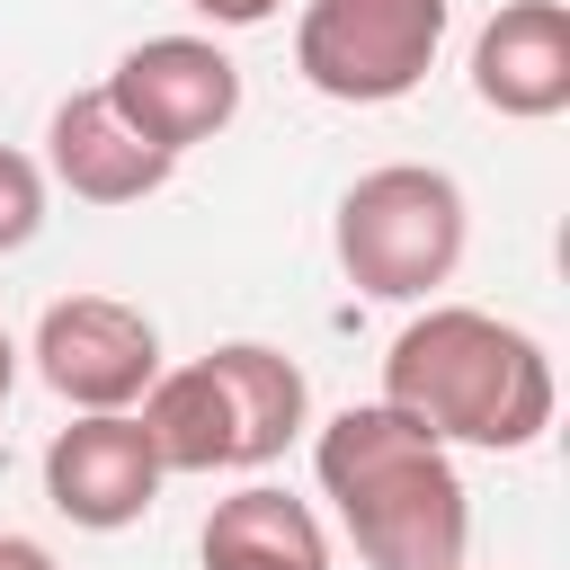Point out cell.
Returning a JSON list of instances; mask_svg holds the SVG:
<instances>
[{
    "instance_id": "2e32d148",
    "label": "cell",
    "mask_w": 570,
    "mask_h": 570,
    "mask_svg": "<svg viewBox=\"0 0 570 570\" xmlns=\"http://www.w3.org/2000/svg\"><path fill=\"white\" fill-rule=\"evenodd\" d=\"M9 383H18V347H9V330H0V401H9Z\"/></svg>"
},
{
    "instance_id": "30bf717a",
    "label": "cell",
    "mask_w": 570,
    "mask_h": 570,
    "mask_svg": "<svg viewBox=\"0 0 570 570\" xmlns=\"http://www.w3.org/2000/svg\"><path fill=\"white\" fill-rule=\"evenodd\" d=\"M205 374H214L223 419H232V463H276V454L303 436V419H312V383H303V365H294L285 347H267V338H232V347L205 356Z\"/></svg>"
},
{
    "instance_id": "9a60e30c",
    "label": "cell",
    "mask_w": 570,
    "mask_h": 570,
    "mask_svg": "<svg viewBox=\"0 0 570 570\" xmlns=\"http://www.w3.org/2000/svg\"><path fill=\"white\" fill-rule=\"evenodd\" d=\"M0 570H53V552H45L36 534H9V525H0Z\"/></svg>"
},
{
    "instance_id": "3957f363",
    "label": "cell",
    "mask_w": 570,
    "mask_h": 570,
    "mask_svg": "<svg viewBox=\"0 0 570 570\" xmlns=\"http://www.w3.org/2000/svg\"><path fill=\"white\" fill-rule=\"evenodd\" d=\"M472 249V205L428 160H383L338 196V267L374 303H428Z\"/></svg>"
},
{
    "instance_id": "5bb4252c",
    "label": "cell",
    "mask_w": 570,
    "mask_h": 570,
    "mask_svg": "<svg viewBox=\"0 0 570 570\" xmlns=\"http://www.w3.org/2000/svg\"><path fill=\"white\" fill-rule=\"evenodd\" d=\"M196 18H214V27H267L285 0H187Z\"/></svg>"
},
{
    "instance_id": "7a4b0ae2",
    "label": "cell",
    "mask_w": 570,
    "mask_h": 570,
    "mask_svg": "<svg viewBox=\"0 0 570 570\" xmlns=\"http://www.w3.org/2000/svg\"><path fill=\"white\" fill-rule=\"evenodd\" d=\"M383 401L401 419H419L436 445L517 454L552 428V356L534 330H517L499 312L428 303L383 356Z\"/></svg>"
},
{
    "instance_id": "277c9868",
    "label": "cell",
    "mask_w": 570,
    "mask_h": 570,
    "mask_svg": "<svg viewBox=\"0 0 570 570\" xmlns=\"http://www.w3.org/2000/svg\"><path fill=\"white\" fill-rule=\"evenodd\" d=\"M445 27H454L445 0H303L294 71L338 107H392L436 71Z\"/></svg>"
},
{
    "instance_id": "4fadbf2b",
    "label": "cell",
    "mask_w": 570,
    "mask_h": 570,
    "mask_svg": "<svg viewBox=\"0 0 570 570\" xmlns=\"http://www.w3.org/2000/svg\"><path fill=\"white\" fill-rule=\"evenodd\" d=\"M36 232H45V169H36L27 151L0 142V258L27 249Z\"/></svg>"
},
{
    "instance_id": "8fae6325",
    "label": "cell",
    "mask_w": 570,
    "mask_h": 570,
    "mask_svg": "<svg viewBox=\"0 0 570 570\" xmlns=\"http://www.w3.org/2000/svg\"><path fill=\"white\" fill-rule=\"evenodd\" d=\"M196 552H205V570H330V534H321L312 499H294L276 481L214 499Z\"/></svg>"
},
{
    "instance_id": "e0dca14e",
    "label": "cell",
    "mask_w": 570,
    "mask_h": 570,
    "mask_svg": "<svg viewBox=\"0 0 570 570\" xmlns=\"http://www.w3.org/2000/svg\"><path fill=\"white\" fill-rule=\"evenodd\" d=\"M454 570H463V561H454Z\"/></svg>"
},
{
    "instance_id": "52a82bcc",
    "label": "cell",
    "mask_w": 570,
    "mask_h": 570,
    "mask_svg": "<svg viewBox=\"0 0 570 570\" xmlns=\"http://www.w3.org/2000/svg\"><path fill=\"white\" fill-rule=\"evenodd\" d=\"M160 454H151V436H142V419L134 410H80L71 428H53V445H45V499H53V517H71L80 534H125V525H142L151 517V499H160Z\"/></svg>"
},
{
    "instance_id": "ba28073f",
    "label": "cell",
    "mask_w": 570,
    "mask_h": 570,
    "mask_svg": "<svg viewBox=\"0 0 570 570\" xmlns=\"http://www.w3.org/2000/svg\"><path fill=\"white\" fill-rule=\"evenodd\" d=\"M472 98L490 116L543 125L570 107V9L561 0H508L472 36Z\"/></svg>"
},
{
    "instance_id": "6da1fadb",
    "label": "cell",
    "mask_w": 570,
    "mask_h": 570,
    "mask_svg": "<svg viewBox=\"0 0 570 570\" xmlns=\"http://www.w3.org/2000/svg\"><path fill=\"white\" fill-rule=\"evenodd\" d=\"M321 499L338 508L365 570H454L472 543V490L454 454L392 401H347L312 436Z\"/></svg>"
},
{
    "instance_id": "9c48e42d",
    "label": "cell",
    "mask_w": 570,
    "mask_h": 570,
    "mask_svg": "<svg viewBox=\"0 0 570 570\" xmlns=\"http://www.w3.org/2000/svg\"><path fill=\"white\" fill-rule=\"evenodd\" d=\"M45 169L80 196V205H142L151 187H169V151H151L116 107H107V89H71L62 107H53V125H45Z\"/></svg>"
},
{
    "instance_id": "5b68a950",
    "label": "cell",
    "mask_w": 570,
    "mask_h": 570,
    "mask_svg": "<svg viewBox=\"0 0 570 570\" xmlns=\"http://www.w3.org/2000/svg\"><path fill=\"white\" fill-rule=\"evenodd\" d=\"M107 107L151 142V151H196L240 116V62L214 36H142L116 53V71L98 80Z\"/></svg>"
},
{
    "instance_id": "7c38bea8",
    "label": "cell",
    "mask_w": 570,
    "mask_h": 570,
    "mask_svg": "<svg viewBox=\"0 0 570 570\" xmlns=\"http://www.w3.org/2000/svg\"><path fill=\"white\" fill-rule=\"evenodd\" d=\"M134 419H142L160 472H232V419H223V392H214L205 356L196 365H160L151 392L134 401Z\"/></svg>"
},
{
    "instance_id": "8992f818",
    "label": "cell",
    "mask_w": 570,
    "mask_h": 570,
    "mask_svg": "<svg viewBox=\"0 0 570 570\" xmlns=\"http://www.w3.org/2000/svg\"><path fill=\"white\" fill-rule=\"evenodd\" d=\"M36 374L71 410H134L160 374V330L125 294H62L36 321Z\"/></svg>"
}]
</instances>
